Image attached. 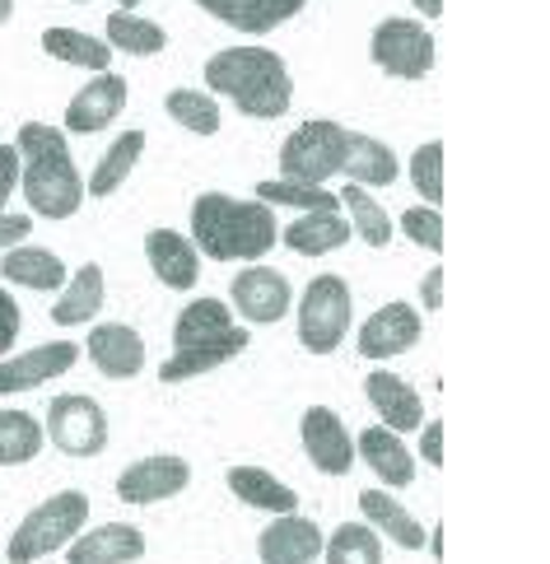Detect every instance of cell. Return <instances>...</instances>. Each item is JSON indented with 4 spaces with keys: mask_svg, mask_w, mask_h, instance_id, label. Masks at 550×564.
Masks as SVG:
<instances>
[{
    "mask_svg": "<svg viewBox=\"0 0 550 564\" xmlns=\"http://www.w3.org/2000/svg\"><path fill=\"white\" fill-rule=\"evenodd\" d=\"M276 210L229 192H201L192 200V243L211 261H261L276 248Z\"/></svg>",
    "mask_w": 550,
    "mask_h": 564,
    "instance_id": "6da1fadb",
    "label": "cell"
},
{
    "mask_svg": "<svg viewBox=\"0 0 550 564\" xmlns=\"http://www.w3.org/2000/svg\"><path fill=\"white\" fill-rule=\"evenodd\" d=\"M19 187H24L29 206L43 219H71L85 200V177H79L66 135L47 122L19 127Z\"/></svg>",
    "mask_w": 550,
    "mask_h": 564,
    "instance_id": "7a4b0ae2",
    "label": "cell"
},
{
    "mask_svg": "<svg viewBox=\"0 0 550 564\" xmlns=\"http://www.w3.org/2000/svg\"><path fill=\"white\" fill-rule=\"evenodd\" d=\"M206 85L224 98H234V108L242 117H257V122L284 117L290 112V98H294V79L271 47L215 52L206 62Z\"/></svg>",
    "mask_w": 550,
    "mask_h": 564,
    "instance_id": "3957f363",
    "label": "cell"
},
{
    "mask_svg": "<svg viewBox=\"0 0 550 564\" xmlns=\"http://www.w3.org/2000/svg\"><path fill=\"white\" fill-rule=\"evenodd\" d=\"M85 522H89V499L79 490H61L19 522L6 555H10V564H33L61 546H71V541L85 532Z\"/></svg>",
    "mask_w": 550,
    "mask_h": 564,
    "instance_id": "277c9868",
    "label": "cell"
},
{
    "mask_svg": "<svg viewBox=\"0 0 550 564\" xmlns=\"http://www.w3.org/2000/svg\"><path fill=\"white\" fill-rule=\"evenodd\" d=\"M355 299L341 275H317L299 299V346L313 355H332L351 332Z\"/></svg>",
    "mask_w": 550,
    "mask_h": 564,
    "instance_id": "5b68a950",
    "label": "cell"
},
{
    "mask_svg": "<svg viewBox=\"0 0 550 564\" xmlns=\"http://www.w3.org/2000/svg\"><path fill=\"white\" fill-rule=\"evenodd\" d=\"M345 164V127L341 122H303L280 145V173L284 183L322 187Z\"/></svg>",
    "mask_w": 550,
    "mask_h": 564,
    "instance_id": "8992f818",
    "label": "cell"
},
{
    "mask_svg": "<svg viewBox=\"0 0 550 564\" xmlns=\"http://www.w3.org/2000/svg\"><path fill=\"white\" fill-rule=\"evenodd\" d=\"M369 56L382 75L424 79L434 70V33L416 19H382L369 37Z\"/></svg>",
    "mask_w": 550,
    "mask_h": 564,
    "instance_id": "52a82bcc",
    "label": "cell"
},
{
    "mask_svg": "<svg viewBox=\"0 0 550 564\" xmlns=\"http://www.w3.org/2000/svg\"><path fill=\"white\" fill-rule=\"evenodd\" d=\"M47 434L66 457H98L108 448V415L85 392L56 397L47 411Z\"/></svg>",
    "mask_w": 550,
    "mask_h": 564,
    "instance_id": "ba28073f",
    "label": "cell"
},
{
    "mask_svg": "<svg viewBox=\"0 0 550 564\" xmlns=\"http://www.w3.org/2000/svg\"><path fill=\"white\" fill-rule=\"evenodd\" d=\"M173 350H229L238 359L248 350V332L234 322L224 299H196L173 322Z\"/></svg>",
    "mask_w": 550,
    "mask_h": 564,
    "instance_id": "9c48e42d",
    "label": "cell"
},
{
    "mask_svg": "<svg viewBox=\"0 0 550 564\" xmlns=\"http://www.w3.org/2000/svg\"><path fill=\"white\" fill-rule=\"evenodd\" d=\"M303 453H309V462L317 471H327V476H345L355 467V438L351 430L341 425V415L332 406H309L303 411Z\"/></svg>",
    "mask_w": 550,
    "mask_h": 564,
    "instance_id": "30bf717a",
    "label": "cell"
},
{
    "mask_svg": "<svg viewBox=\"0 0 550 564\" xmlns=\"http://www.w3.org/2000/svg\"><path fill=\"white\" fill-rule=\"evenodd\" d=\"M187 486H192V467L182 457H173V453L140 457L117 476V495L127 503H159V499L182 495Z\"/></svg>",
    "mask_w": 550,
    "mask_h": 564,
    "instance_id": "8fae6325",
    "label": "cell"
},
{
    "mask_svg": "<svg viewBox=\"0 0 550 564\" xmlns=\"http://www.w3.org/2000/svg\"><path fill=\"white\" fill-rule=\"evenodd\" d=\"M229 299H234V308L257 322V327H271V322H280L284 313H290V280H284L276 267H252L242 271L234 285H229Z\"/></svg>",
    "mask_w": 550,
    "mask_h": 564,
    "instance_id": "7c38bea8",
    "label": "cell"
},
{
    "mask_svg": "<svg viewBox=\"0 0 550 564\" xmlns=\"http://www.w3.org/2000/svg\"><path fill=\"white\" fill-rule=\"evenodd\" d=\"M79 359L75 340H56V346H37L29 355H14V359H0V397H14V392H33L43 382L61 378Z\"/></svg>",
    "mask_w": 550,
    "mask_h": 564,
    "instance_id": "4fadbf2b",
    "label": "cell"
},
{
    "mask_svg": "<svg viewBox=\"0 0 550 564\" xmlns=\"http://www.w3.org/2000/svg\"><path fill=\"white\" fill-rule=\"evenodd\" d=\"M261 564H313L322 555V532L313 518L299 513H276L271 528H261L257 536Z\"/></svg>",
    "mask_w": 550,
    "mask_h": 564,
    "instance_id": "5bb4252c",
    "label": "cell"
},
{
    "mask_svg": "<svg viewBox=\"0 0 550 564\" xmlns=\"http://www.w3.org/2000/svg\"><path fill=\"white\" fill-rule=\"evenodd\" d=\"M121 108H127V79L112 75V70H98V79H89V85L71 98L66 127L75 135H94V131L112 127Z\"/></svg>",
    "mask_w": 550,
    "mask_h": 564,
    "instance_id": "9a60e30c",
    "label": "cell"
},
{
    "mask_svg": "<svg viewBox=\"0 0 550 564\" xmlns=\"http://www.w3.org/2000/svg\"><path fill=\"white\" fill-rule=\"evenodd\" d=\"M424 332V322L411 304H382L369 322L359 327V355L364 359H392L401 350H411Z\"/></svg>",
    "mask_w": 550,
    "mask_h": 564,
    "instance_id": "2e32d148",
    "label": "cell"
},
{
    "mask_svg": "<svg viewBox=\"0 0 550 564\" xmlns=\"http://www.w3.org/2000/svg\"><path fill=\"white\" fill-rule=\"evenodd\" d=\"M71 564H131L145 555V532L131 522H104V528L79 532L66 546Z\"/></svg>",
    "mask_w": 550,
    "mask_h": 564,
    "instance_id": "e0dca14e",
    "label": "cell"
},
{
    "mask_svg": "<svg viewBox=\"0 0 550 564\" xmlns=\"http://www.w3.org/2000/svg\"><path fill=\"white\" fill-rule=\"evenodd\" d=\"M364 392H369V406L387 420L382 430H392V434H411L424 425V406H420V392L406 382L401 373H369V382H364Z\"/></svg>",
    "mask_w": 550,
    "mask_h": 564,
    "instance_id": "ac0fdd59",
    "label": "cell"
},
{
    "mask_svg": "<svg viewBox=\"0 0 550 564\" xmlns=\"http://www.w3.org/2000/svg\"><path fill=\"white\" fill-rule=\"evenodd\" d=\"M206 14H215L219 24H229V29H242V33H271L280 24H290V19L309 6V0H196Z\"/></svg>",
    "mask_w": 550,
    "mask_h": 564,
    "instance_id": "d6986e66",
    "label": "cell"
},
{
    "mask_svg": "<svg viewBox=\"0 0 550 564\" xmlns=\"http://www.w3.org/2000/svg\"><path fill=\"white\" fill-rule=\"evenodd\" d=\"M145 257H150V271L164 280L169 290H192L196 275H201V252L192 238H182L177 229H150L145 234Z\"/></svg>",
    "mask_w": 550,
    "mask_h": 564,
    "instance_id": "ffe728a7",
    "label": "cell"
},
{
    "mask_svg": "<svg viewBox=\"0 0 550 564\" xmlns=\"http://www.w3.org/2000/svg\"><path fill=\"white\" fill-rule=\"evenodd\" d=\"M89 359L104 378H136L145 369V340L121 322H104V327L89 332Z\"/></svg>",
    "mask_w": 550,
    "mask_h": 564,
    "instance_id": "44dd1931",
    "label": "cell"
},
{
    "mask_svg": "<svg viewBox=\"0 0 550 564\" xmlns=\"http://www.w3.org/2000/svg\"><path fill=\"white\" fill-rule=\"evenodd\" d=\"M355 457L369 462V471L382 476L392 490H401V486H411V480H416V457L406 453V443H401L392 430H382V425L359 430V438H355Z\"/></svg>",
    "mask_w": 550,
    "mask_h": 564,
    "instance_id": "7402d4cb",
    "label": "cell"
},
{
    "mask_svg": "<svg viewBox=\"0 0 550 564\" xmlns=\"http://www.w3.org/2000/svg\"><path fill=\"white\" fill-rule=\"evenodd\" d=\"M341 173L364 192L369 187H392L397 183V154L387 150L378 135L345 131V164H341Z\"/></svg>",
    "mask_w": 550,
    "mask_h": 564,
    "instance_id": "603a6c76",
    "label": "cell"
},
{
    "mask_svg": "<svg viewBox=\"0 0 550 564\" xmlns=\"http://www.w3.org/2000/svg\"><path fill=\"white\" fill-rule=\"evenodd\" d=\"M351 219H341L336 210H309V215H299L294 225H284L280 238H284V248L299 252V257H322V252H336L351 243Z\"/></svg>",
    "mask_w": 550,
    "mask_h": 564,
    "instance_id": "cb8c5ba5",
    "label": "cell"
},
{
    "mask_svg": "<svg viewBox=\"0 0 550 564\" xmlns=\"http://www.w3.org/2000/svg\"><path fill=\"white\" fill-rule=\"evenodd\" d=\"M98 308H104V267L85 261L71 275V285H61V299L52 304V322H61V327H89Z\"/></svg>",
    "mask_w": 550,
    "mask_h": 564,
    "instance_id": "d4e9b609",
    "label": "cell"
},
{
    "mask_svg": "<svg viewBox=\"0 0 550 564\" xmlns=\"http://www.w3.org/2000/svg\"><path fill=\"white\" fill-rule=\"evenodd\" d=\"M359 509H364V518H369V528L378 536L392 541V546H406V551H420L424 546V528L387 490H364L359 495Z\"/></svg>",
    "mask_w": 550,
    "mask_h": 564,
    "instance_id": "484cf974",
    "label": "cell"
},
{
    "mask_svg": "<svg viewBox=\"0 0 550 564\" xmlns=\"http://www.w3.org/2000/svg\"><path fill=\"white\" fill-rule=\"evenodd\" d=\"M224 480H229V490L248 503V509H267V513H294L299 509V495L261 467H229Z\"/></svg>",
    "mask_w": 550,
    "mask_h": 564,
    "instance_id": "4316f807",
    "label": "cell"
},
{
    "mask_svg": "<svg viewBox=\"0 0 550 564\" xmlns=\"http://www.w3.org/2000/svg\"><path fill=\"white\" fill-rule=\"evenodd\" d=\"M10 285H29V290H61L66 285V261L47 248H10L6 261H0Z\"/></svg>",
    "mask_w": 550,
    "mask_h": 564,
    "instance_id": "83f0119b",
    "label": "cell"
},
{
    "mask_svg": "<svg viewBox=\"0 0 550 564\" xmlns=\"http://www.w3.org/2000/svg\"><path fill=\"white\" fill-rule=\"evenodd\" d=\"M108 47L117 52H131V56H154L169 47V33L154 24V19H140L136 10H112L108 14Z\"/></svg>",
    "mask_w": 550,
    "mask_h": 564,
    "instance_id": "f1b7e54d",
    "label": "cell"
},
{
    "mask_svg": "<svg viewBox=\"0 0 550 564\" xmlns=\"http://www.w3.org/2000/svg\"><path fill=\"white\" fill-rule=\"evenodd\" d=\"M140 154H145V131H127V135H117L112 140V150L98 159V169L89 177V196H112L121 183H127V173L140 164Z\"/></svg>",
    "mask_w": 550,
    "mask_h": 564,
    "instance_id": "f546056e",
    "label": "cell"
},
{
    "mask_svg": "<svg viewBox=\"0 0 550 564\" xmlns=\"http://www.w3.org/2000/svg\"><path fill=\"white\" fill-rule=\"evenodd\" d=\"M327 564H382V536L369 522H341V528L322 541Z\"/></svg>",
    "mask_w": 550,
    "mask_h": 564,
    "instance_id": "4dcf8cb0",
    "label": "cell"
},
{
    "mask_svg": "<svg viewBox=\"0 0 550 564\" xmlns=\"http://www.w3.org/2000/svg\"><path fill=\"white\" fill-rule=\"evenodd\" d=\"M43 47L56 56V62L85 66V70H108V62H112V47L104 43V37H89V33H79V29H47L43 33Z\"/></svg>",
    "mask_w": 550,
    "mask_h": 564,
    "instance_id": "1f68e13d",
    "label": "cell"
},
{
    "mask_svg": "<svg viewBox=\"0 0 550 564\" xmlns=\"http://www.w3.org/2000/svg\"><path fill=\"white\" fill-rule=\"evenodd\" d=\"M43 425L29 411H0V467H19L43 453Z\"/></svg>",
    "mask_w": 550,
    "mask_h": 564,
    "instance_id": "d6a6232c",
    "label": "cell"
},
{
    "mask_svg": "<svg viewBox=\"0 0 550 564\" xmlns=\"http://www.w3.org/2000/svg\"><path fill=\"white\" fill-rule=\"evenodd\" d=\"M336 200H341V206H351V229H355L369 248H387V243H392V219H387V210H382L364 187L345 183V192H341Z\"/></svg>",
    "mask_w": 550,
    "mask_h": 564,
    "instance_id": "836d02e7",
    "label": "cell"
},
{
    "mask_svg": "<svg viewBox=\"0 0 550 564\" xmlns=\"http://www.w3.org/2000/svg\"><path fill=\"white\" fill-rule=\"evenodd\" d=\"M164 104H169L173 122L187 127L192 135H215L219 131V104H215V98H206L201 89H173Z\"/></svg>",
    "mask_w": 550,
    "mask_h": 564,
    "instance_id": "e575fe53",
    "label": "cell"
},
{
    "mask_svg": "<svg viewBox=\"0 0 550 564\" xmlns=\"http://www.w3.org/2000/svg\"><path fill=\"white\" fill-rule=\"evenodd\" d=\"M257 200L261 206H290V210H341V200L327 187H303V183H257Z\"/></svg>",
    "mask_w": 550,
    "mask_h": 564,
    "instance_id": "d590c367",
    "label": "cell"
},
{
    "mask_svg": "<svg viewBox=\"0 0 550 564\" xmlns=\"http://www.w3.org/2000/svg\"><path fill=\"white\" fill-rule=\"evenodd\" d=\"M411 183L439 210V200H443V145L439 140H430V145H420L411 154Z\"/></svg>",
    "mask_w": 550,
    "mask_h": 564,
    "instance_id": "8d00e7d4",
    "label": "cell"
},
{
    "mask_svg": "<svg viewBox=\"0 0 550 564\" xmlns=\"http://www.w3.org/2000/svg\"><path fill=\"white\" fill-rule=\"evenodd\" d=\"M401 229H406V238H411L416 248H424V252H443V215L430 206H416V210H406L401 215Z\"/></svg>",
    "mask_w": 550,
    "mask_h": 564,
    "instance_id": "74e56055",
    "label": "cell"
},
{
    "mask_svg": "<svg viewBox=\"0 0 550 564\" xmlns=\"http://www.w3.org/2000/svg\"><path fill=\"white\" fill-rule=\"evenodd\" d=\"M19 327H24V313H19L14 299H10L6 290H0V355H10V350H14Z\"/></svg>",
    "mask_w": 550,
    "mask_h": 564,
    "instance_id": "f35d334b",
    "label": "cell"
},
{
    "mask_svg": "<svg viewBox=\"0 0 550 564\" xmlns=\"http://www.w3.org/2000/svg\"><path fill=\"white\" fill-rule=\"evenodd\" d=\"M14 183H19V150L0 145V210H6V200L14 196Z\"/></svg>",
    "mask_w": 550,
    "mask_h": 564,
    "instance_id": "ab89813d",
    "label": "cell"
},
{
    "mask_svg": "<svg viewBox=\"0 0 550 564\" xmlns=\"http://www.w3.org/2000/svg\"><path fill=\"white\" fill-rule=\"evenodd\" d=\"M420 453H424V462H430V467H443V420H430V425H424Z\"/></svg>",
    "mask_w": 550,
    "mask_h": 564,
    "instance_id": "60d3db41",
    "label": "cell"
},
{
    "mask_svg": "<svg viewBox=\"0 0 550 564\" xmlns=\"http://www.w3.org/2000/svg\"><path fill=\"white\" fill-rule=\"evenodd\" d=\"M29 229H33V219H29V215H0V248L24 243Z\"/></svg>",
    "mask_w": 550,
    "mask_h": 564,
    "instance_id": "b9f144b4",
    "label": "cell"
},
{
    "mask_svg": "<svg viewBox=\"0 0 550 564\" xmlns=\"http://www.w3.org/2000/svg\"><path fill=\"white\" fill-rule=\"evenodd\" d=\"M420 294H424V308H430V313L443 308V267H434L430 275L420 280Z\"/></svg>",
    "mask_w": 550,
    "mask_h": 564,
    "instance_id": "7bdbcfd3",
    "label": "cell"
},
{
    "mask_svg": "<svg viewBox=\"0 0 550 564\" xmlns=\"http://www.w3.org/2000/svg\"><path fill=\"white\" fill-rule=\"evenodd\" d=\"M416 10H424V19H439L443 14V0H411Z\"/></svg>",
    "mask_w": 550,
    "mask_h": 564,
    "instance_id": "ee69618b",
    "label": "cell"
},
{
    "mask_svg": "<svg viewBox=\"0 0 550 564\" xmlns=\"http://www.w3.org/2000/svg\"><path fill=\"white\" fill-rule=\"evenodd\" d=\"M430 555H434V560H443V528H434V532H430Z\"/></svg>",
    "mask_w": 550,
    "mask_h": 564,
    "instance_id": "f6af8a7d",
    "label": "cell"
},
{
    "mask_svg": "<svg viewBox=\"0 0 550 564\" xmlns=\"http://www.w3.org/2000/svg\"><path fill=\"white\" fill-rule=\"evenodd\" d=\"M10 10H14V0H0V24H6V19H10Z\"/></svg>",
    "mask_w": 550,
    "mask_h": 564,
    "instance_id": "bcb514c9",
    "label": "cell"
},
{
    "mask_svg": "<svg viewBox=\"0 0 550 564\" xmlns=\"http://www.w3.org/2000/svg\"><path fill=\"white\" fill-rule=\"evenodd\" d=\"M140 6V0H117V10H136Z\"/></svg>",
    "mask_w": 550,
    "mask_h": 564,
    "instance_id": "7dc6e473",
    "label": "cell"
}]
</instances>
